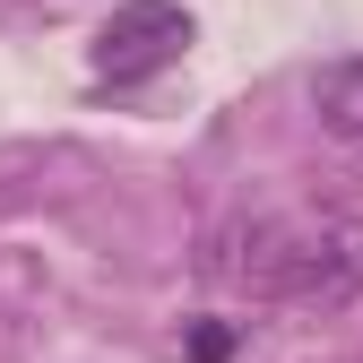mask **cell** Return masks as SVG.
<instances>
[{
	"instance_id": "obj_1",
	"label": "cell",
	"mask_w": 363,
	"mask_h": 363,
	"mask_svg": "<svg viewBox=\"0 0 363 363\" xmlns=\"http://www.w3.org/2000/svg\"><path fill=\"white\" fill-rule=\"evenodd\" d=\"M208 277L234 286L251 303H286V311H346L363 303V216H242L208 242Z\"/></svg>"
},
{
	"instance_id": "obj_4",
	"label": "cell",
	"mask_w": 363,
	"mask_h": 363,
	"mask_svg": "<svg viewBox=\"0 0 363 363\" xmlns=\"http://www.w3.org/2000/svg\"><path fill=\"white\" fill-rule=\"evenodd\" d=\"M234 337H242V329H225V320H199V329H191V363H225V354H234Z\"/></svg>"
},
{
	"instance_id": "obj_2",
	"label": "cell",
	"mask_w": 363,
	"mask_h": 363,
	"mask_svg": "<svg viewBox=\"0 0 363 363\" xmlns=\"http://www.w3.org/2000/svg\"><path fill=\"white\" fill-rule=\"evenodd\" d=\"M191 35L199 26H191L182 0H121L96 26V43H86V69H96V86H147L191 52Z\"/></svg>"
},
{
	"instance_id": "obj_3",
	"label": "cell",
	"mask_w": 363,
	"mask_h": 363,
	"mask_svg": "<svg viewBox=\"0 0 363 363\" xmlns=\"http://www.w3.org/2000/svg\"><path fill=\"white\" fill-rule=\"evenodd\" d=\"M311 113H320V130L337 147H363V52L311 69Z\"/></svg>"
}]
</instances>
